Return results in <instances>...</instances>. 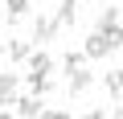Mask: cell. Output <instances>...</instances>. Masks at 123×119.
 <instances>
[{"mask_svg": "<svg viewBox=\"0 0 123 119\" xmlns=\"http://www.w3.org/2000/svg\"><path fill=\"white\" fill-rule=\"evenodd\" d=\"M45 94H25V99H17V115L21 119H45Z\"/></svg>", "mask_w": 123, "mask_h": 119, "instance_id": "cell-1", "label": "cell"}, {"mask_svg": "<svg viewBox=\"0 0 123 119\" xmlns=\"http://www.w3.org/2000/svg\"><path fill=\"white\" fill-rule=\"evenodd\" d=\"M17 90H21V74L0 70V107H17Z\"/></svg>", "mask_w": 123, "mask_h": 119, "instance_id": "cell-2", "label": "cell"}, {"mask_svg": "<svg viewBox=\"0 0 123 119\" xmlns=\"http://www.w3.org/2000/svg\"><path fill=\"white\" fill-rule=\"evenodd\" d=\"M4 53H8V62H12V66H25L33 49H29V41H21V37H8V45H4Z\"/></svg>", "mask_w": 123, "mask_h": 119, "instance_id": "cell-3", "label": "cell"}, {"mask_svg": "<svg viewBox=\"0 0 123 119\" xmlns=\"http://www.w3.org/2000/svg\"><path fill=\"white\" fill-rule=\"evenodd\" d=\"M25 66H29V74H53V57H49L45 49H33Z\"/></svg>", "mask_w": 123, "mask_h": 119, "instance_id": "cell-4", "label": "cell"}, {"mask_svg": "<svg viewBox=\"0 0 123 119\" xmlns=\"http://www.w3.org/2000/svg\"><path fill=\"white\" fill-rule=\"evenodd\" d=\"M57 33H62V29H57L53 17H37V21H33V37H37V41H53Z\"/></svg>", "mask_w": 123, "mask_h": 119, "instance_id": "cell-5", "label": "cell"}, {"mask_svg": "<svg viewBox=\"0 0 123 119\" xmlns=\"http://www.w3.org/2000/svg\"><path fill=\"white\" fill-rule=\"evenodd\" d=\"M82 53L90 57V62H98V57H107L111 49H107V41H103V33H90V37H86V45H82Z\"/></svg>", "mask_w": 123, "mask_h": 119, "instance_id": "cell-6", "label": "cell"}, {"mask_svg": "<svg viewBox=\"0 0 123 119\" xmlns=\"http://www.w3.org/2000/svg\"><path fill=\"white\" fill-rule=\"evenodd\" d=\"M57 29H70L74 21H78V0H62V8H57Z\"/></svg>", "mask_w": 123, "mask_h": 119, "instance_id": "cell-7", "label": "cell"}, {"mask_svg": "<svg viewBox=\"0 0 123 119\" xmlns=\"http://www.w3.org/2000/svg\"><path fill=\"white\" fill-rule=\"evenodd\" d=\"M94 33H103L107 49H123V25H119V21H115V25H103V29H94Z\"/></svg>", "mask_w": 123, "mask_h": 119, "instance_id": "cell-8", "label": "cell"}, {"mask_svg": "<svg viewBox=\"0 0 123 119\" xmlns=\"http://www.w3.org/2000/svg\"><path fill=\"white\" fill-rule=\"evenodd\" d=\"M103 86H107V94H111L115 103H123V70H107Z\"/></svg>", "mask_w": 123, "mask_h": 119, "instance_id": "cell-9", "label": "cell"}, {"mask_svg": "<svg viewBox=\"0 0 123 119\" xmlns=\"http://www.w3.org/2000/svg\"><path fill=\"white\" fill-rule=\"evenodd\" d=\"M94 86V74H86V70H74L70 74V94H82V90H90Z\"/></svg>", "mask_w": 123, "mask_h": 119, "instance_id": "cell-10", "label": "cell"}, {"mask_svg": "<svg viewBox=\"0 0 123 119\" xmlns=\"http://www.w3.org/2000/svg\"><path fill=\"white\" fill-rule=\"evenodd\" d=\"M86 62H90V57H86V53H82V49H70V53H66V57H62V70H66V74H74V70H82V66H86Z\"/></svg>", "mask_w": 123, "mask_h": 119, "instance_id": "cell-11", "label": "cell"}, {"mask_svg": "<svg viewBox=\"0 0 123 119\" xmlns=\"http://www.w3.org/2000/svg\"><path fill=\"white\" fill-rule=\"evenodd\" d=\"M25 82H29L33 94H49V90H53V78H49V74H29Z\"/></svg>", "mask_w": 123, "mask_h": 119, "instance_id": "cell-12", "label": "cell"}, {"mask_svg": "<svg viewBox=\"0 0 123 119\" xmlns=\"http://www.w3.org/2000/svg\"><path fill=\"white\" fill-rule=\"evenodd\" d=\"M4 13H8V21L25 17V13H29V0H4Z\"/></svg>", "mask_w": 123, "mask_h": 119, "instance_id": "cell-13", "label": "cell"}, {"mask_svg": "<svg viewBox=\"0 0 123 119\" xmlns=\"http://www.w3.org/2000/svg\"><path fill=\"white\" fill-rule=\"evenodd\" d=\"M115 21H119V8H103V13H98V29H103V25H115Z\"/></svg>", "mask_w": 123, "mask_h": 119, "instance_id": "cell-14", "label": "cell"}, {"mask_svg": "<svg viewBox=\"0 0 123 119\" xmlns=\"http://www.w3.org/2000/svg\"><path fill=\"white\" fill-rule=\"evenodd\" d=\"M86 119H111V115H107V107H90V111H86Z\"/></svg>", "mask_w": 123, "mask_h": 119, "instance_id": "cell-15", "label": "cell"}, {"mask_svg": "<svg viewBox=\"0 0 123 119\" xmlns=\"http://www.w3.org/2000/svg\"><path fill=\"white\" fill-rule=\"evenodd\" d=\"M45 119H74L70 111H45Z\"/></svg>", "mask_w": 123, "mask_h": 119, "instance_id": "cell-16", "label": "cell"}, {"mask_svg": "<svg viewBox=\"0 0 123 119\" xmlns=\"http://www.w3.org/2000/svg\"><path fill=\"white\" fill-rule=\"evenodd\" d=\"M111 119H123V103H115V111H111Z\"/></svg>", "mask_w": 123, "mask_h": 119, "instance_id": "cell-17", "label": "cell"}, {"mask_svg": "<svg viewBox=\"0 0 123 119\" xmlns=\"http://www.w3.org/2000/svg\"><path fill=\"white\" fill-rule=\"evenodd\" d=\"M0 119H12V115H8V111H0Z\"/></svg>", "mask_w": 123, "mask_h": 119, "instance_id": "cell-18", "label": "cell"}, {"mask_svg": "<svg viewBox=\"0 0 123 119\" xmlns=\"http://www.w3.org/2000/svg\"><path fill=\"white\" fill-rule=\"evenodd\" d=\"M0 21H4V4H0Z\"/></svg>", "mask_w": 123, "mask_h": 119, "instance_id": "cell-19", "label": "cell"}]
</instances>
